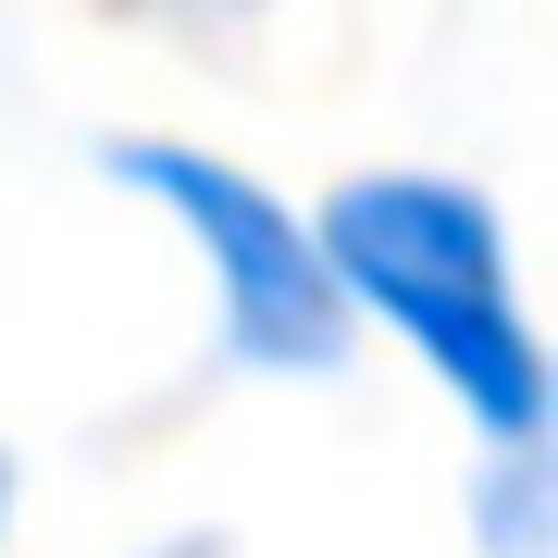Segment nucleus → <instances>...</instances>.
<instances>
[{
    "label": "nucleus",
    "mask_w": 558,
    "mask_h": 558,
    "mask_svg": "<svg viewBox=\"0 0 558 558\" xmlns=\"http://www.w3.org/2000/svg\"><path fill=\"white\" fill-rule=\"evenodd\" d=\"M323 274H336V299L398 323L422 348V373L497 447L546 435V348H534V311L509 286V236H497V211L472 186H447V174H360V186H336Z\"/></svg>",
    "instance_id": "obj_1"
},
{
    "label": "nucleus",
    "mask_w": 558,
    "mask_h": 558,
    "mask_svg": "<svg viewBox=\"0 0 558 558\" xmlns=\"http://www.w3.org/2000/svg\"><path fill=\"white\" fill-rule=\"evenodd\" d=\"M112 174L149 186V199L199 236L211 286H223V348H236L248 373H323V360L348 348V299H336V274H323V236H311V223H286L236 161L124 137Z\"/></svg>",
    "instance_id": "obj_2"
},
{
    "label": "nucleus",
    "mask_w": 558,
    "mask_h": 558,
    "mask_svg": "<svg viewBox=\"0 0 558 558\" xmlns=\"http://www.w3.org/2000/svg\"><path fill=\"white\" fill-rule=\"evenodd\" d=\"M484 534H497V558H546V472H534V447H497Z\"/></svg>",
    "instance_id": "obj_3"
},
{
    "label": "nucleus",
    "mask_w": 558,
    "mask_h": 558,
    "mask_svg": "<svg viewBox=\"0 0 558 558\" xmlns=\"http://www.w3.org/2000/svg\"><path fill=\"white\" fill-rule=\"evenodd\" d=\"M161 13H199V25H223V13H260V0H161Z\"/></svg>",
    "instance_id": "obj_4"
},
{
    "label": "nucleus",
    "mask_w": 558,
    "mask_h": 558,
    "mask_svg": "<svg viewBox=\"0 0 558 558\" xmlns=\"http://www.w3.org/2000/svg\"><path fill=\"white\" fill-rule=\"evenodd\" d=\"M161 558H211V546H199V534H186V546H161Z\"/></svg>",
    "instance_id": "obj_5"
},
{
    "label": "nucleus",
    "mask_w": 558,
    "mask_h": 558,
    "mask_svg": "<svg viewBox=\"0 0 558 558\" xmlns=\"http://www.w3.org/2000/svg\"><path fill=\"white\" fill-rule=\"evenodd\" d=\"M0 521H13V472H0Z\"/></svg>",
    "instance_id": "obj_6"
}]
</instances>
